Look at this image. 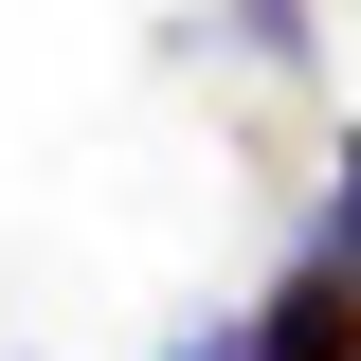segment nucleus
<instances>
[{
	"mask_svg": "<svg viewBox=\"0 0 361 361\" xmlns=\"http://www.w3.org/2000/svg\"><path fill=\"white\" fill-rule=\"evenodd\" d=\"M253 361H361V253H307L253 307Z\"/></svg>",
	"mask_w": 361,
	"mask_h": 361,
	"instance_id": "f257e3e1",
	"label": "nucleus"
},
{
	"mask_svg": "<svg viewBox=\"0 0 361 361\" xmlns=\"http://www.w3.org/2000/svg\"><path fill=\"white\" fill-rule=\"evenodd\" d=\"M343 253H361V145H343Z\"/></svg>",
	"mask_w": 361,
	"mask_h": 361,
	"instance_id": "f03ea898",
	"label": "nucleus"
}]
</instances>
